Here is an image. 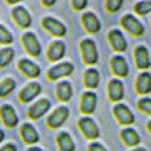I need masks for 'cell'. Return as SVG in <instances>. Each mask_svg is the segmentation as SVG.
I'll return each mask as SVG.
<instances>
[{"label": "cell", "instance_id": "cell-1", "mask_svg": "<svg viewBox=\"0 0 151 151\" xmlns=\"http://www.w3.org/2000/svg\"><path fill=\"white\" fill-rule=\"evenodd\" d=\"M80 51H82V57H83L85 63L88 65H94L97 63L99 60V54H97V48H96V43L90 39L82 40L80 43Z\"/></svg>", "mask_w": 151, "mask_h": 151}, {"label": "cell", "instance_id": "cell-2", "mask_svg": "<svg viewBox=\"0 0 151 151\" xmlns=\"http://www.w3.org/2000/svg\"><path fill=\"white\" fill-rule=\"evenodd\" d=\"M79 128H80V131L83 133V136L90 140H96V139H99V136H100L97 123H96L91 117H82L79 120Z\"/></svg>", "mask_w": 151, "mask_h": 151}, {"label": "cell", "instance_id": "cell-3", "mask_svg": "<svg viewBox=\"0 0 151 151\" xmlns=\"http://www.w3.org/2000/svg\"><path fill=\"white\" fill-rule=\"evenodd\" d=\"M68 116H70V111H68L66 106H59L57 109H54L52 114L48 117V127L50 128H60L63 123L66 122Z\"/></svg>", "mask_w": 151, "mask_h": 151}, {"label": "cell", "instance_id": "cell-4", "mask_svg": "<svg viewBox=\"0 0 151 151\" xmlns=\"http://www.w3.org/2000/svg\"><path fill=\"white\" fill-rule=\"evenodd\" d=\"M22 42H23L25 50L28 51V54H31V56H34V57L40 56V52H42V46H40L37 37L34 36L32 32H25L23 37H22Z\"/></svg>", "mask_w": 151, "mask_h": 151}, {"label": "cell", "instance_id": "cell-5", "mask_svg": "<svg viewBox=\"0 0 151 151\" xmlns=\"http://www.w3.org/2000/svg\"><path fill=\"white\" fill-rule=\"evenodd\" d=\"M42 25L48 32H51L52 36H56V37H62L66 34V26L62 22H59V20L52 19V17H45Z\"/></svg>", "mask_w": 151, "mask_h": 151}, {"label": "cell", "instance_id": "cell-6", "mask_svg": "<svg viewBox=\"0 0 151 151\" xmlns=\"http://www.w3.org/2000/svg\"><path fill=\"white\" fill-rule=\"evenodd\" d=\"M114 116H116V119H117V122L120 123V125H133L134 123V114L129 111V108L127 105H116L114 106Z\"/></svg>", "mask_w": 151, "mask_h": 151}, {"label": "cell", "instance_id": "cell-7", "mask_svg": "<svg viewBox=\"0 0 151 151\" xmlns=\"http://www.w3.org/2000/svg\"><path fill=\"white\" fill-rule=\"evenodd\" d=\"M122 26L133 36H142L143 34V25L131 14H125L122 17Z\"/></svg>", "mask_w": 151, "mask_h": 151}, {"label": "cell", "instance_id": "cell-8", "mask_svg": "<svg viewBox=\"0 0 151 151\" xmlns=\"http://www.w3.org/2000/svg\"><path fill=\"white\" fill-rule=\"evenodd\" d=\"M73 71H74V66L70 62H65V63L52 66L51 70L48 71V77H50V80H57V79L65 77V76H70Z\"/></svg>", "mask_w": 151, "mask_h": 151}, {"label": "cell", "instance_id": "cell-9", "mask_svg": "<svg viewBox=\"0 0 151 151\" xmlns=\"http://www.w3.org/2000/svg\"><path fill=\"white\" fill-rule=\"evenodd\" d=\"M0 117H2L3 123L8 128H14L19 123L17 113H16V109L12 108L11 105H3L2 108H0Z\"/></svg>", "mask_w": 151, "mask_h": 151}, {"label": "cell", "instance_id": "cell-10", "mask_svg": "<svg viewBox=\"0 0 151 151\" xmlns=\"http://www.w3.org/2000/svg\"><path fill=\"white\" fill-rule=\"evenodd\" d=\"M40 91H42L40 85L37 83V82H32V83H28L22 91H20L19 99L22 100L23 104H28V102H31V100H34L37 97V96L40 94Z\"/></svg>", "mask_w": 151, "mask_h": 151}, {"label": "cell", "instance_id": "cell-11", "mask_svg": "<svg viewBox=\"0 0 151 151\" xmlns=\"http://www.w3.org/2000/svg\"><path fill=\"white\" fill-rule=\"evenodd\" d=\"M50 108H51V102H50V100H48V99H40L39 102H36V104L29 108L28 116H29L32 120H37V119L42 117V116H43Z\"/></svg>", "mask_w": 151, "mask_h": 151}, {"label": "cell", "instance_id": "cell-12", "mask_svg": "<svg viewBox=\"0 0 151 151\" xmlns=\"http://www.w3.org/2000/svg\"><path fill=\"white\" fill-rule=\"evenodd\" d=\"M12 19H14L16 23L19 26H22V28H29L31 22H32L29 12L26 11L23 6H16V8L12 9Z\"/></svg>", "mask_w": 151, "mask_h": 151}, {"label": "cell", "instance_id": "cell-13", "mask_svg": "<svg viewBox=\"0 0 151 151\" xmlns=\"http://www.w3.org/2000/svg\"><path fill=\"white\" fill-rule=\"evenodd\" d=\"M96 105H97V96L94 93L88 91L82 96V102H80V109L83 114H93L94 109H96Z\"/></svg>", "mask_w": 151, "mask_h": 151}, {"label": "cell", "instance_id": "cell-14", "mask_svg": "<svg viewBox=\"0 0 151 151\" xmlns=\"http://www.w3.org/2000/svg\"><path fill=\"white\" fill-rule=\"evenodd\" d=\"M108 39H109V43L114 48V51L122 52L127 50V40L123 37V34L119 29H111L108 34Z\"/></svg>", "mask_w": 151, "mask_h": 151}, {"label": "cell", "instance_id": "cell-15", "mask_svg": "<svg viewBox=\"0 0 151 151\" xmlns=\"http://www.w3.org/2000/svg\"><path fill=\"white\" fill-rule=\"evenodd\" d=\"M136 65L139 70H148L150 65H151V59H150V52L145 46H139L136 48Z\"/></svg>", "mask_w": 151, "mask_h": 151}, {"label": "cell", "instance_id": "cell-16", "mask_svg": "<svg viewBox=\"0 0 151 151\" xmlns=\"http://www.w3.org/2000/svg\"><path fill=\"white\" fill-rule=\"evenodd\" d=\"M123 83L119 79H113L108 85V96L113 102H120L123 99Z\"/></svg>", "mask_w": 151, "mask_h": 151}, {"label": "cell", "instance_id": "cell-17", "mask_svg": "<svg viewBox=\"0 0 151 151\" xmlns=\"http://www.w3.org/2000/svg\"><path fill=\"white\" fill-rule=\"evenodd\" d=\"M20 134H22V139L28 143V145H34V143L39 142V133L37 129L34 128L31 123H25L20 128Z\"/></svg>", "mask_w": 151, "mask_h": 151}, {"label": "cell", "instance_id": "cell-18", "mask_svg": "<svg viewBox=\"0 0 151 151\" xmlns=\"http://www.w3.org/2000/svg\"><path fill=\"white\" fill-rule=\"evenodd\" d=\"M19 70L22 71L25 76H28V77H39L40 76V68L34 63V62L28 60V59H22L19 62Z\"/></svg>", "mask_w": 151, "mask_h": 151}, {"label": "cell", "instance_id": "cell-19", "mask_svg": "<svg viewBox=\"0 0 151 151\" xmlns=\"http://www.w3.org/2000/svg\"><path fill=\"white\" fill-rule=\"evenodd\" d=\"M136 90L139 94H148L151 91V74L143 71L142 74H139L136 82Z\"/></svg>", "mask_w": 151, "mask_h": 151}, {"label": "cell", "instance_id": "cell-20", "mask_svg": "<svg viewBox=\"0 0 151 151\" xmlns=\"http://www.w3.org/2000/svg\"><path fill=\"white\" fill-rule=\"evenodd\" d=\"M111 68H113L114 74L119 76V77H125L128 74V63L122 56H116L111 59Z\"/></svg>", "mask_w": 151, "mask_h": 151}, {"label": "cell", "instance_id": "cell-21", "mask_svg": "<svg viewBox=\"0 0 151 151\" xmlns=\"http://www.w3.org/2000/svg\"><path fill=\"white\" fill-rule=\"evenodd\" d=\"M120 137H122V140L127 147H136V145H139V142H140V136L137 134V131L133 128L122 129Z\"/></svg>", "mask_w": 151, "mask_h": 151}, {"label": "cell", "instance_id": "cell-22", "mask_svg": "<svg viewBox=\"0 0 151 151\" xmlns=\"http://www.w3.org/2000/svg\"><path fill=\"white\" fill-rule=\"evenodd\" d=\"M57 145L60 151H74L76 150V143L73 140V137L70 136V133L62 131L57 136Z\"/></svg>", "mask_w": 151, "mask_h": 151}, {"label": "cell", "instance_id": "cell-23", "mask_svg": "<svg viewBox=\"0 0 151 151\" xmlns=\"http://www.w3.org/2000/svg\"><path fill=\"white\" fill-rule=\"evenodd\" d=\"M82 22H83V26L86 28L88 32H97L100 29V22L93 12H85L82 16Z\"/></svg>", "mask_w": 151, "mask_h": 151}, {"label": "cell", "instance_id": "cell-24", "mask_svg": "<svg viewBox=\"0 0 151 151\" xmlns=\"http://www.w3.org/2000/svg\"><path fill=\"white\" fill-rule=\"evenodd\" d=\"M63 54H65V43L57 40V42H52V45L48 50V59L51 62H57L63 57Z\"/></svg>", "mask_w": 151, "mask_h": 151}, {"label": "cell", "instance_id": "cell-25", "mask_svg": "<svg viewBox=\"0 0 151 151\" xmlns=\"http://www.w3.org/2000/svg\"><path fill=\"white\" fill-rule=\"evenodd\" d=\"M56 93H57V97L62 102H68L73 97V88L70 82H60L56 88Z\"/></svg>", "mask_w": 151, "mask_h": 151}, {"label": "cell", "instance_id": "cell-26", "mask_svg": "<svg viewBox=\"0 0 151 151\" xmlns=\"http://www.w3.org/2000/svg\"><path fill=\"white\" fill-rule=\"evenodd\" d=\"M99 71L97 70H94V68H90V70H86L85 73V85L90 88V90H94V88H97L99 86Z\"/></svg>", "mask_w": 151, "mask_h": 151}, {"label": "cell", "instance_id": "cell-27", "mask_svg": "<svg viewBox=\"0 0 151 151\" xmlns=\"http://www.w3.org/2000/svg\"><path fill=\"white\" fill-rule=\"evenodd\" d=\"M14 88H16L14 79H5L0 83V97H6L8 94H11V91H14Z\"/></svg>", "mask_w": 151, "mask_h": 151}, {"label": "cell", "instance_id": "cell-28", "mask_svg": "<svg viewBox=\"0 0 151 151\" xmlns=\"http://www.w3.org/2000/svg\"><path fill=\"white\" fill-rule=\"evenodd\" d=\"M12 59H14V51H12L11 48H3V50H0V68L8 66Z\"/></svg>", "mask_w": 151, "mask_h": 151}, {"label": "cell", "instance_id": "cell-29", "mask_svg": "<svg viewBox=\"0 0 151 151\" xmlns=\"http://www.w3.org/2000/svg\"><path fill=\"white\" fill-rule=\"evenodd\" d=\"M134 11L140 16H145V14H148V12H151V0H143V2L136 3Z\"/></svg>", "mask_w": 151, "mask_h": 151}, {"label": "cell", "instance_id": "cell-30", "mask_svg": "<svg viewBox=\"0 0 151 151\" xmlns=\"http://www.w3.org/2000/svg\"><path fill=\"white\" fill-rule=\"evenodd\" d=\"M0 43L2 45H11L12 43V34L3 25H0Z\"/></svg>", "mask_w": 151, "mask_h": 151}, {"label": "cell", "instance_id": "cell-31", "mask_svg": "<svg viewBox=\"0 0 151 151\" xmlns=\"http://www.w3.org/2000/svg\"><path fill=\"white\" fill-rule=\"evenodd\" d=\"M137 106H139L140 111H143L145 114H150L151 116V99H140L139 104H137Z\"/></svg>", "mask_w": 151, "mask_h": 151}, {"label": "cell", "instance_id": "cell-32", "mask_svg": "<svg viewBox=\"0 0 151 151\" xmlns=\"http://www.w3.org/2000/svg\"><path fill=\"white\" fill-rule=\"evenodd\" d=\"M122 3H123V0H108L106 2V9L109 12H117L120 9Z\"/></svg>", "mask_w": 151, "mask_h": 151}, {"label": "cell", "instance_id": "cell-33", "mask_svg": "<svg viewBox=\"0 0 151 151\" xmlns=\"http://www.w3.org/2000/svg\"><path fill=\"white\" fill-rule=\"evenodd\" d=\"M86 3H88V0H73V8L76 11H82L86 8Z\"/></svg>", "mask_w": 151, "mask_h": 151}, {"label": "cell", "instance_id": "cell-34", "mask_svg": "<svg viewBox=\"0 0 151 151\" xmlns=\"http://www.w3.org/2000/svg\"><path fill=\"white\" fill-rule=\"evenodd\" d=\"M90 151H108L102 143H99V142H93L91 145H90Z\"/></svg>", "mask_w": 151, "mask_h": 151}, {"label": "cell", "instance_id": "cell-35", "mask_svg": "<svg viewBox=\"0 0 151 151\" xmlns=\"http://www.w3.org/2000/svg\"><path fill=\"white\" fill-rule=\"evenodd\" d=\"M0 151H17V148H16L14 143H8V145H5V147L0 148Z\"/></svg>", "mask_w": 151, "mask_h": 151}, {"label": "cell", "instance_id": "cell-36", "mask_svg": "<svg viewBox=\"0 0 151 151\" xmlns=\"http://www.w3.org/2000/svg\"><path fill=\"white\" fill-rule=\"evenodd\" d=\"M56 2H57V0H42V3L46 6V8H50V6H52Z\"/></svg>", "mask_w": 151, "mask_h": 151}, {"label": "cell", "instance_id": "cell-37", "mask_svg": "<svg viewBox=\"0 0 151 151\" xmlns=\"http://www.w3.org/2000/svg\"><path fill=\"white\" fill-rule=\"evenodd\" d=\"M9 5H16V3H19V2H23V0H6Z\"/></svg>", "mask_w": 151, "mask_h": 151}, {"label": "cell", "instance_id": "cell-38", "mask_svg": "<svg viewBox=\"0 0 151 151\" xmlns=\"http://www.w3.org/2000/svg\"><path fill=\"white\" fill-rule=\"evenodd\" d=\"M26 151H43V150H40V148H37V147H31V148H28Z\"/></svg>", "mask_w": 151, "mask_h": 151}, {"label": "cell", "instance_id": "cell-39", "mask_svg": "<svg viewBox=\"0 0 151 151\" xmlns=\"http://www.w3.org/2000/svg\"><path fill=\"white\" fill-rule=\"evenodd\" d=\"M3 139H5V133L2 131V129H0V142H2Z\"/></svg>", "mask_w": 151, "mask_h": 151}, {"label": "cell", "instance_id": "cell-40", "mask_svg": "<svg viewBox=\"0 0 151 151\" xmlns=\"http://www.w3.org/2000/svg\"><path fill=\"white\" fill-rule=\"evenodd\" d=\"M133 151H147L145 148H136V150H133Z\"/></svg>", "mask_w": 151, "mask_h": 151}, {"label": "cell", "instance_id": "cell-41", "mask_svg": "<svg viewBox=\"0 0 151 151\" xmlns=\"http://www.w3.org/2000/svg\"><path fill=\"white\" fill-rule=\"evenodd\" d=\"M147 127H148V131H150V133H151V120H150V122H148V125H147Z\"/></svg>", "mask_w": 151, "mask_h": 151}]
</instances>
